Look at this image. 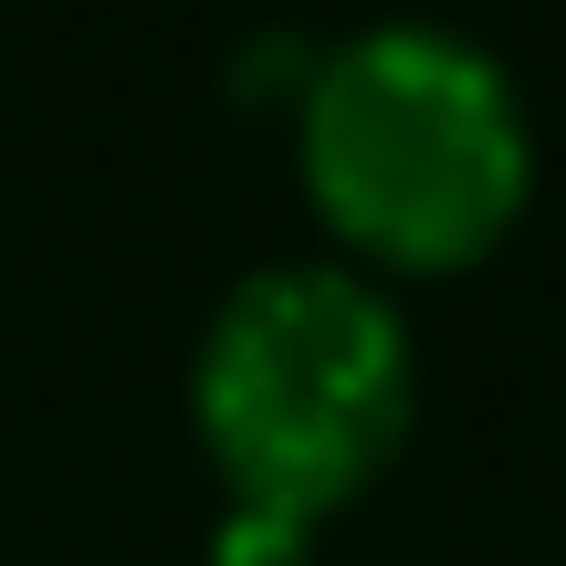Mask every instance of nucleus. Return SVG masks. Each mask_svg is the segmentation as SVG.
I'll list each match as a JSON object with an SVG mask.
<instances>
[{"label": "nucleus", "mask_w": 566, "mask_h": 566, "mask_svg": "<svg viewBox=\"0 0 566 566\" xmlns=\"http://www.w3.org/2000/svg\"><path fill=\"white\" fill-rule=\"evenodd\" d=\"M283 137H294L304 210L325 221V252L388 294L493 263L535 210L525 84L472 32L420 11L325 42Z\"/></svg>", "instance_id": "nucleus-1"}, {"label": "nucleus", "mask_w": 566, "mask_h": 566, "mask_svg": "<svg viewBox=\"0 0 566 566\" xmlns=\"http://www.w3.org/2000/svg\"><path fill=\"white\" fill-rule=\"evenodd\" d=\"M420 430V336L388 283L336 252L252 263L189 346V441L221 514L325 535L399 472Z\"/></svg>", "instance_id": "nucleus-2"}, {"label": "nucleus", "mask_w": 566, "mask_h": 566, "mask_svg": "<svg viewBox=\"0 0 566 566\" xmlns=\"http://www.w3.org/2000/svg\"><path fill=\"white\" fill-rule=\"evenodd\" d=\"M315 53H325V42H304V32H252L242 53L221 63V84L252 105V116H294V105H304V74H315Z\"/></svg>", "instance_id": "nucleus-3"}, {"label": "nucleus", "mask_w": 566, "mask_h": 566, "mask_svg": "<svg viewBox=\"0 0 566 566\" xmlns=\"http://www.w3.org/2000/svg\"><path fill=\"white\" fill-rule=\"evenodd\" d=\"M210 566H315V535L263 525V514H221L210 525Z\"/></svg>", "instance_id": "nucleus-4"}]
</instances>
